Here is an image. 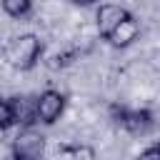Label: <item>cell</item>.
Listing matches in <instances>:
<instances>
[{
	"label": "cell",
	"mask_w": 160,
	"mask_h": 160,
	"mask_svg": "<svg viewBox=\"0 0 160 160\" xmlns=\"http://www.w3.org/2000/svg\"><path fill=\"white\" fill-rule=\"evenodd\" d=\"M30 8H32V0H2V10L10 18H22L30 12Z\"/></svg>",
	"instance_id": "8"
},
{
	"label": "cell",
	"mask_w": 160,
	"mask_h": 160,
	"mask_svg": "<svg viewBox=\"0 0 160 160\" xmlns=\"http://www.w3.org/2000/svg\"><path fill=\"white\" fill-rule=\"evenodd\" d=\"M65 110V95L58 90H42L35 98V118L45 125H52Z\"/></svg>",
	"instance_id": "3"
},
{
	"label": "cell",
	"mask_w": 160,
	"mask_h": 160,
	"mask_svg": "<svg viewBox=\"0 0 160 160\" xmlns=\"http://www.w3.org/2000/svg\"><path fill=\"white\" fill-rule=\"evenodd\" d=\"M128 18H130V12H128L122 5L105 2V5H100V10H98V32H100L102 38H110V32H112L122 20H128Z\"/></svg>",
	"instance_id": "4"
},
{
	"label": "cell",
	"mask_w": 160,
	"mask_h": 160,
	"mask_svg": "<svg viewBox=\"0 0 160 160\" xmlns=\"http://www.w3.org/2000/svg\"><path fill=\"white\" fill-rule=\"evenodd\" d=\"M10 125H15V108H12V100H0V130H8Z\"/></svg>",
	"instance_id": "9"
},
{
	"label": "cell",
	"mask_w": 160,
	"mask_h": 160,
	"mask_svg": "<svg viewBox=\"0 0 160 160\" xmlns=\"http://www.w3.org/2000/svg\"><path fill=\"white\" fill-rule=\"evenodd\" d=\"M158 148H160V142H158Z\"/></svg>",
	"instance_id": "13"
},
{
	"label": "cell",
	"mask_w": 160,
	"mask_h": 160,
	"mask_svg": "<svg viewBox=\"0 0 160 160\" xmlns=\"http://www.w3.org/2000/svg\"><path fill=\"white\" fill-rule=\"evenodd\" d=\"M42 152H45V135H42L40 130L30 128V125L22 128V130L15 135L12 145H10L12 160H40Z\"/></svg>",
	"instance_id": "2"
},
{
	"label": "cell",
	"mask_w": 160,
	"mask_h": 160,
	"mask_svg": "<svg viewBox=\"0 0 160 160\" xmlns=\"http://www.w3.org/2000/svg\"><path fill=\"white\" fill-rule=\"evenodd\" d=\"M138 35H140V25H138V20L130 15L128 20H122L112 32H110V42L115 45V48H128L132 40H138Z\"/></svg>",
	"instance_id": "6"
},
{
	"label": "cell",
	"mask_w": 160,
	"mask_h": 160,
	"mask_svg": "<svg viewBox=\"0 0 160 160\" xmlns=\"http://www.w3.org/2000/svg\"><path fill=\"white\" fill-rule=\"evenodd\" d=\"M70 2H72V5H92L95 0H70Z\"/></svg>",
	"instance_id": "12"
},
{
	"label": "cell",
	"mask_w": 160,
	"mask_h": 160,
	"mask_svg": "<svg viewBox=\"0 0 160 160\" xmlns=\"http://www.w3.org/2000/svg\"><path fill=\"white\" fill-rule=\"evenodd\" d=\"M40 52H42V42L38 35L32 32H25V35H18L10 40L8 50H5V58L12 68L18 70H30L35 68V62L40 60Z\"/></svg>",
	"instance_id": "1"
},
{
	"label": "cell",
	"mask_w": 160,
	"mask_h": 160,
	"mask_svg": "<svg viewBox=\"0 0 160 160\" xmlns=\"http://www.w3.org/2000/svg\"><path fill=\"white\" fill-rule=\"evenodd\" d=\"M118 122H120L128 132L142 135V132H148V130L152 128V115H150L148 110H120Z\"/></svg>",
	"instance_id": "5"
},
{
	"label": "cell",
	"mask_w": 160,
	"mask_h": 160,
	"mask_svg": "<svg viewBox=\"0 0 160 160\" xmlns=\"http://www.w3.org/2000/svg\"><path fill=\"white\" fill-rule=\"evenodd\" d=\"M138 160H160V148H158V145H152V148L142 150V152L138 155Z\"/></svg>",
	"instance_id": "11"
},
{
	"label": "cell",
	"mask_w": 160,
	"mask_h": 160,
	"mask_svg": "<svg viewBox=\"0 0 160 160\" xmlns=\"http://www.w3.org/2000/svg\"><path fill=\"white\" fill-rule=\"evenodd\" d=\"M68 160H95V150L90 145H75V148H68L65 150Z\"/></svg>",
	"instance_id": "10"
},
{
	"label": "cell",
	"mask_w": 160,
	"mask_h": 160,
	"mask_svg": "<svg viewBox=\"0 0 160 160\" xmlns=\"http://www.w3.org/2000/svg\"><path fill=\"white\" fill-rule=\"evenodd\" d=\"M12 108H15V122H22L28 128V125H32L38 120L35 118V100H30V98H15Z\"/></svg>",
	"instance_id": "7"
}]
</instances>
